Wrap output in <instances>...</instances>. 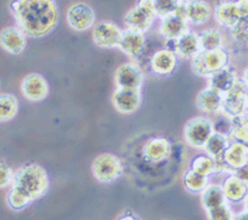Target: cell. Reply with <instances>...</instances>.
Segmentation results:
<instances>
[{
	"mask_svg": "<svg viewBox=\"0 0 248 220\" xmlns=\"http://www.w3.org/2000/svg\"><path fill=\"white\" fill-rule=\"evenodd\" d=\"M171 151V144L164 137L149 139L143 148V154L149 162H161L167 159Z\"/></svg>",
	"mask_w": 248,
	"mask_h": 220,
	"instance_id": "cell-17",
	"label": "cell"
},
{
	"mask_svg": "<svg viewBox=\"0 0 248 220\" xmlns=\"http://www.w3.org/2000/svg\"><path fill=\"white\" fill-rule=\"evenodd\" d=\"M243 82L246 84V86H247L248 88V68L245 70V73H243Z\"/></svg>",
	"mask_w": 248,
	"mask_h": 220,
	"instance_id": "cell-41",
	"label": "cell"
},
{
	"mask_svg": "<svg viewBox=\"0 0 248 220\" xmlns=\"http://www.w3.org/2000/svg\"><path fill=\"white\" fill-rule=\"evenodd\" d=\"M232 174L236 175L237 178H240L241 181L245 182L246 184H248V163L241 167V168H238V169H234L232 172Z\"/></svg>",
	"mask_w": 248,
	"mask_h": 220,
	"instance_id": "cell-37",
	"label": "cell"
},
{
	"mask_svg": "<svg viewBox=\"0 0 248 220\" xmlns=\"http://www.w3.org/2000/svg\"><path fill=\"white\" fill-rule=\"evenodd\" d=\"M230 143L231 142H230V138L227 135L220 132H214L211 137L209 138V141L206 142L203 148H205L207 155H210L211 158L216 159L222 157L226 148L230 146Z\"/></svg>",
	"mask_w": 248,
	"mask_h": 220,
	"instance_id": "cell-26",
	"label": "cell"
},
{
	"mask_svg": "<svg viewBox=\"0 0 248 220\" xmlns=\"http://www.w3.org/2000/svg\"><path fill=\"white\" fill-rule=\"evenodd\" d=\"M215 17L217 23L223 28L231 29L232 26H234V24L241 19L236 1L233 0L220 1L215 9Z\"/></svg>",
	"mask_w": 248,
	"mask_h": 220,
	"instance_id": "cell-18",
	"label": "cell"
},
{
	"mask_svg": "<svg viewBox=\"0 0 248 220\" xmlns=\"http://www.w3.org/2000/svg\"><path fill=\"white\" fill-rule=\"evenodd\" d=\"M245 117H246V122H247V124H248V111L245 113Z\"/></svg>",
	"mask_w": 248,
	"mask_h": 220,
	"instance_id": "cell-44",
	"label": "cell"
},
{
	"mask_svg": "<svg viewBox=\"0 0 248 220\" xmlns=\"http://www.w3.org/2000/svg\"><path fill=\"white\" fill-rule=\"evenodd\" d=\"M233 220H248V212L247 210H245V212L240 213V214L234 215Z\"/></svg>",
	"mask_w": 248,
	"mask_h": 220,
	"instance_id": "cell-40",
	"label": "cell"
},
{
	"mask_svg": "<svg viewBox=\"0 0 248 220\" xmlns=\"http://www.w3.org/2000/svg\"><path fill=\"white\" fill-rule=\"evenodd\" d=\"M247 111H248V93H247Z\"/></svg>",
	"mask_w": 248,
	"mask_h": 220,
	"instance_id": "cell-45",
	"label": "cell"
},
{
	"mask_svg": "<svg viewBox=\"0 0 248 220\" xmlns=\"http://www.w3.org/2000/svg\"><path fill=\"white\" fill-rule=\"evenodd\" d=\"M241 17H248V0H236Z\"/></svg>",
	"mask_w": 248,
	"mask_h": 220,
	"instance_id": "cell-38",
	"label": "cell"
},
{
	"mask_svg": "<svg viewBox=\"0 0 248 220\" xmlns=\"http://www.w3.org/2000/svg\"><path fill=\"white\" fill-rule=\"evenodd\" d=\"M215 132L214 124L205 117H194L189 119L184 128V138L186 143L194 148H203L206 142Z\"/></svg>",
	"mask_w": 248,
	"mask_h": 220,
	"instance_id": "cell-5",
	"label": "cell"
},
{
	"mask_svg": "<svg viewBox=\"0 0 248 220\" xmlns=\"http://www.w3.org/2000/svg\"><path fill=\"white\" fill-rule=\"evenodd\" d=\"M66 20L70 28L75 31H87L94 25L96 15L92 6L83 1H78L67 9Z\"/></svg>",
	"mask_w": 248,
	"mask_h": 220,
	"instance_id": "cell-8",
	"label": "cell"
},
{
	"mask_svg": "<svg viewBox=\"0 0 248 220\" xmlns=\"http://www.w3.org/2000/svg\"><path fill=\"white\" fill-rule=\"evenodd\" d=\"M191 169L198 174L209 177L215 173V161L210 155H198L191 163Z\"/></svg>",
	"mask_w": 248,
	"mask_h": 220,
	"instance_id": "cell-32",
	"label": "cell"
},
{
	"mask_svg": "<svg viewBox=\"0 0 248 220\" xmlns=\"http://www.w3.org/2000/svg\"><path fill=\"white\" fill-rule=\"evenodd\" d=\"M174 15H176V17H180V19L186 20V1L185 0H181L180 4H179L178 8H176V10H175Z\"/></svg>",
	"mask_w": 248,
	"mask_h": 220,
	"instance_id": "cell-39",
	"label": "cell"
},
{
	"mask_svg": "<svg viewBox=\"0 0 248 220\" xmlns=\"http://www.w3.org/2000/svg\"><path fill=\"white\" fill-rule=\"evenodd\" d=\"M13 179H14V173L12 168L8 164L0 162V189L8 186L9 184H13Z\"/></svg>",
	"mask_w": 248,
	"mask_h": 220,
	"instance_id": "cell-36",
	"label": "cell"
},
{
	"mask_svg": "<svg viewBox=\"0 0 248 220\" xmlns=\"http://www.w3.org/2000/svg\"><path fill=\"white\" fill-rule=\"evenodd\" d=\"M144 46H145V36L139 31L127 30L123 31L122 34L121 43L118 48L130 57H138L143 52Z\"/></svg>",
	"mask_w": 248,
	"mask_h": 220,
	"instance_id": "cell-16",
	"label": "cell"
},
{
	"mask_svg": "<svg viewBox=\"0 0 248 220\" xmlns=\"http://www.w3.org/2000/svg\"><path fill=\"white\" fill-rule=\"evenodd\" d=\"M245 208H246V210L248 212V195L246 197V199H245Z\"/></svg>",
	"mask_w": 248,
	"mask_h": 220,
	"instance_id": "cell-43",
	"label": "cell"
},
{
	"mask_svg": "<svg viewBox=\"0 0 248 220\" xmlns=\"http://www.w3.org/2000/svg\"><path fill=\"white\" fill-rule=\"evenodd\" d=\"M230 30L237 43L248 44V17H241Z\"/></svg>",
	"mask_w": 248,
	"mask_h": 220,
	"instance_id": "cell-34",
	"label": "cell"
},
{
	"mask_svg": "<svg viewBox=\"0 0 248 220\" xmlns=\"http://www.w3.org/2000/svg\"><path fill=\"white\" fill-rule=\"evenodd\" d=\"M248 88L243 80H237L231 90L223 93L222 112L230 118L247 112Z\"/></svg>",
	"mask_w": 248,
	"mask_h": 220,
	"instance_id": "cell-7",
	"label": "cell"
},
{
	"mask_svg": "<svg viewBox=\"0 0 248 220\" xmlns=\"http://www.w3.org/2000/svg\"><path fill=\"white\" fill-rule=\"evenodd\" d=\"M6 201H8L9 206L12 209H14V210H21V209L26 208L30 203H32L34 199L25 190H23L21 188H19L16 186H13L12 189L9 190Z\"/></svg>",
	"mask_w": 248,
	"mask_h": 220,
	"instance_id": "cell-28",
	"label": "cell"
},
{
	"mask_svg": "<svg viewBox=\"0 0 248 220\" xmlns=\"http://www.w3.org/2000/svg\"><path fill=\"white\" fill-rule=\"evenodd\" d=\"M180 1L181 0H153L156 17L163 19L168 15L174 14Z\"/></svg>",
	"mask_w": 248,
	"mask_h": 220,
	"instance_id": "cell-33",
	"label": "cell"
},
{
	"mask_svg": "<svg viewBox=\"0 0 248 220\" xmlns=\"http://www.w3.org/2000/svg\"><path fill=\"white\" fill-rule=\"evenodd\" d=\"M10 9L16 26L26 36H46L59 23V10L54 0H14Z\"/></svg>",
	"mask_w": 248,
	"mask_h": 220,
	"instance_id": "cell-1",
	"label": "cell"
},
{
	"mask_svg": "<svg viewBox=\"0 0 248 220\" xmlns=\"http://www.w3.org/2000/svg\"><path fill=\"white\" fill-rule=\"evenodd\" d=\"M0 46L9 54H21L26 48V35L17 26H6L0 31Z\"/></svg>",
	"mask_w": 248,
	"mask_h": 220,
	"instance_id": "cell-13",
	"label": "cell"
},
{
	"mask_svg": "<svg viewBox=\"0 0 248 220\" xmlns=\"http://www.w3.org/2000/svg\"><path fill=\"white\" fill-rule=\"evenodd\" d=\"M231 138L236 142L248 144V124L245 113L231 118Z\"/></svg>",
	"mask_w": 248,
	"mask_h": 220,
	"instance_id": "cell-31",
	"label": "cell"
},
{
	"mask_svg": "<svg viewBox=\"0 0 248 220\" xmlns=\"http://www.w3.org/2000/svg\"><path fill=\"white\" fill-rule=\"evenodd\" d=\"M178 65V57L170 49H160L155 51L150 60L152 70L158 75H170Z\"/></svg>",
	"mask_w": 248,
	"mask_h": 220,
	"instance_id": "cell-15",
	"label": "cell"
},
{
	"mask_svg": "<svg viewBox=\"0 0 248 220\" xmlns=\"http://www.w3.org/2000/svg\"><path fill=\"white\" fill-rule=\"evenodd\" d=\"M19 102L14 95L3 93L0 95V122L12 121L16 116Z\"/></svg>",
	"mask_w": 248,
	"mask_h": 220,
	"instance_id": "cell-27",
	"label": "cell"
},
{
	"mask_svg": "<svg viewBox=\"0 0 248 220\" xmlns=\"http://www.w3.org/2000/svg\"><path fill=\"white\" fill-rule=\"evenodd\" d=\"M122 34H123V31L114 23L101 21L93 28L92 39L93 43L99 46V48H118L119 43H121Z\"/></svg>",
	"mask_w": 248,
	"mask_h": 220,
	"instance_id": "cell-9",
	"label": "cell"
},
{
	"mask_svg": "<svg viewBox=\"0 0 248 220\" xmlns=\"http://www.w3.org/2000/svg\"><path fill=\"white\" fill-rule=\"evenodd\" d=\"M207 217L209 220H233V214L227 204L207 210Z\"/></svg>",
	"mask_w": 248,
	"mask_h": 220,
	"instance_id": "cell-35",
	"label": "cell"
},
{
	"mask_svg": "<svg viewBox=\"0 0 248 220\" xmlns=\"http://www.w3.org/2000/svg\"><path fill=\"white\" fill-rule=\"evenodd\" d=\"M222 189L225 193V197L230 202H242L245 201L248 195V184L242 182L240 178L232 174L223 182Z\"/></svg>",
	"mask_w": 248,
	"mask_h": 220,
	"instance_id": "cell-23",
	"label": "cell"
},
{
	"mask_svg": "<svg viewBox=\"0 0 248 220\" xmlns=\"http://www.w3.org/2000/svg\"><path fill=\"white\" fill-rule=\"evenodd\" d=\"M237 80L238 79H237L233 68L227 66V68L217 71L209 77V86L215 90L220 91L221 93H226L233 87Z\"/></svg>",
	"mask_w": 248,
	"mask_h": 220,
	"instance_id": "cell-24",
	"label": "cell"
},
{
	"mask_svg": "<svg viewBox=\"0 0 248 220\" xmlns=\"http://www.w3.org/2000/svg\"><path fill=\"white\" fill-rule=\"evenodd\" d=\"M230 55L223 48L209 51H200L192 59V70L200 76L210 77L217 71L229 66Z\"/></svg>",
	"mask_w": 248,
	"mask_h": 220,
	"instance_id": "cell-3",
	"label": "cell"
},
{
	"mask_svg": "<svg viewBox=\"0 0 248 220\" xmlns=\"http://www.w3.org/2000/svg\"><path fill=\"white\" fill-rule=\"evenodd\" d=\"M196 103H198V107L203 112H218V111H222L223 93L209 86L199 93Z\"/></svg>",
	"mask_w": 248,
	"mask_h": 220,
	"instance_id": "cell-22",
	"label": "cell"
},
{
	"mask_svg": "<svg viewBox=\"0 0 248 220\" xmlns=\"http://www.w3.org/2000/svg\"><path fill=\"white\" fill-rule=\"evenodd\" d=\"M226 197L223 193L222 186H207L201 193V202L202 206L206 210H211V209L221 206L226 204Z\"/></svg>",
	"mask_w": 248,
	"mask_h": 220,
	"instance_id": "cell-25",
	"label": "cell"
},
{
	"mask_svg": "<svg viewBox=\"0 0 248 220\" xmlns=\"http://www.w3.org/2000/svg\"><path fill=\"white\" fill-rule=\"evenodd\" d=\"M183 182L186 189L192 193H202L206 186H209L207 184V177L198 174L192 169L186 170V173L184 174Z\"/></svg>",
	"mask_w": 248,
	"mask_h": 220,
	"instance_id": "cell-30",
	"label": "cell"
},
{
	"mask_svg": "<svg viewBox=\"0 0 248 220\" xmlns=\"http://www.w3.org/2000/svg\"><path fill=\"white\" fill-rule=\"evenodd\" d=\"M172 51L183 59L192 60L201 51L200 37L194 31H186L179 39L174 40Z\"/></svg>",
	"mask_w": 248,
	"mask_h": 220,
	"instance_id": "cell-14",
	"label": "cell"
},
{
	"mask_svg": "<svg viewBox=\"0 0 248 220\" xmlns=\"http://www.w3.org/2000/svg\"><path fill=\"white\" fill-rule=\"evenodd\" d=\"M112 103L118 112L124 115L136 112L141 103L140 91L132 88H117L112 96Z\"/></svg>",
	"mask_w": 248,
	"mask_h": 220,
	"instance_id": "cell-11",
	"label": "cell"
},
{
	"mask_svg": "<svg viewBox=\"0 0 248 220\" xmlns=\"http://www.w3.org/2000/svg\"><path fill=\"white\" fill-rule=\"evenodd\" d=\"M199 37H200L201 51L215 50L223 46V36L217 29H209V30L202 31Z\"/></svg>",
	"mask_w": 248,
	"mask_h": 220,
	"instance_id": "cell-29",
	"label": "cell"
},
{
	"mask_svg": "<svg viewBox=\"0 0 248 220\" xmlns=\"http://www.w3.org/2000/svg\"><path fill=\"white\" fill-rule=\"evenodd\" d=\"M21 92L24 97L31 102H39L46 99L48 93V84L40 73H30L21 82Z\"/></svg>",
	"mask_w": 248,
	"mask_h": 220,
	"instance_id": "cell-10",
	"label": "cell"
},
{
	"mask_svg": "<svg viewBox=\"0 0 248 220\" xmlns=\"http://www.w3.org/2000/svg\"><path fill=\"white\" fill-rule=\"evenodd\" d=\"M116 84L118 88H132V90H140L143 85V72L133 62H127L119 66L116 71Z\"/></svg>",
	"mask_w": 248,
	"mask_h": 220,
	"instance_id": "cell-12",
	"label": "cell"
},
{
	"mask_svg": "<svg viewBox=\"0 0 248 220\" xmlns=\"http://www.w3.org/2000/svg\"><path fill=\"white\" fill-rule=\"evenodd\" d=\"M222 157L232 172H233L234 169H238V168H241V167H243L245 164L248 163L247 144L236 141L232 142V143H230V146L226 148Z\"/></svg>",
	"mask_w": 248,
	"mask_h": 220,
	"instance_id": "cell-20",
	"label": "cell"
},
{
	"mask_svg": "<svg viewBox=\"0 0 248 220\" xmlns=\"http://www.w3.org/2000/svg\"><path fill=\"white\" fill-rule=\"evenodd\" d=\"M189 31V23L171 14L163 17L160 21V34L168 40H176Z\"/></svg>",
	"mask_w": 248,
	"mask_h": 220,
	"instance_id": "cell-21",
	"label": "cell"
},
{
	"mask_svg": "<svg viewBox=\"0 0 248 220\" xmlns=\"http://www.w3.org/2000/svg\"><path fill=\"white\" fill-rule=\"evenodd\" d=\"M123 167L121 159L112 153H102L97 155L92 163L93 175L102 183L117 181L122 174Z\"/></svg>",
	"mask_w": 248,
	"mask_h": 220,
	"instance_id": "cell-6",
	"label": "cell"
},
{
	"mask_svg": "<svg viewBox=\"0 0 248 220\" xmlns=\"http://www.w3.org/2000/svg\"><path fill=\"white\" fill-rule=\"evenodd\" d=\"M48 175L46 170L39 164H28L20 168L14 174L13 186L25 190L36 201L43 197L48 189Z\"/></svg>",
	"mask_w": 248,
	"mask_h": 220,
	"instance_id": "cell-2",
	"label": "cell"
},
{
	"mask_svg": "<svg viewBox=\"0 0 248 220\" xmlns=\"http://www.w3.org/2000/svg\"><path fill=\"white\" fill-rule=\"evenodd\" d=\"M247 147H248V144H247Z\"/></svg>",
	"mask_w": 248,
	"mask_h": 220,
	"instance_id": "cell-46",
	"label": "cell"
},
{
	"mask_svg": "<svg viewBox=\"0 0 248 220\" xmlns=\"http://www.w3.org/2000/svg\"><path fill=\"white\" fill-rule=\"evenodd\" d=\"M155 17L156 13L153 0H138V3L125 14L124 23L130 30L144 34L152 28Z\"/></svg>",
	"mask_w": 248,
	"mask_h": 220,
	"instance_id": "cell-4",
	"label": "cell"
},
{
	"mask_svg": "<svg viewBox=\"0 0 248 220\" xmlns=\"http://www.w3.org/2000/svg\"><path fill=\"white\" fill-rule=\"evenodd\" d=\"M211 17V8L205 0L186 1V21L192 25H202Z\"/></svg>",
	"mask_w": 248,
	"mask_h": 220,
	"instance_id": "cell-19",
	"label": "cell"
},
{
	"mask_svg": "<svg viewBox=\"0 0 248 220\" xmlns=\"http://www.w3.org/2000/svg\"><path fill=\"white\" fill-rule=\"evenodd\" d=\"M119 220H138V219H137V218H134V217H132V215H127V217L121 218Z\"/></svg>",
	"mask_w": 248,
	"mask_h": 220,
	"instance_id": "cell-42",
	"label": "cell"
}]
</instances>
